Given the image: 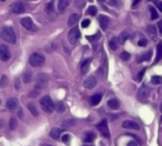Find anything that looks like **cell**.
Returning <instances> with one entry per match:
<instances>
[{"label": "cell", "mask_w": 162, "mask_h": 146, "mask_svg": "<svg viewBox=\"0 0 162 146\" xmlns=\"http://www.w3.org/2000/svg\"><path fill=\"white\" fill-rule=\"evenodd\" d=\"M0 36L1 38L8 42V43H11V44H15V41H16V38H15V34L13 29L11 27H3L2 30H1V33H0Z\"/></svg>", "instance_id": "6da1fadb"}, {"label": "cell", "mask_w": 162, "mask_h": 146, "mask_svg": "<svg viewBox=\"0 0 162 146\" xmlns=\"http://www.w3.org/2000/svg\"><path fill=\"white\" fill-rule=\"evenodd\" d=\"M29 63L34 67H39V66H42L44 65L45 58L42 54H40V53L34 52V53H32V54L30 55Z\"/></svg>", "instance_id": "7a4b0ae2"}, {"label": "cell", "mask_w": 162, "mask_h": 146, "mask_svg": "<svg viewBox=\"0 0 162 146\" xmlns=\"http://www.w3.org/2000/svg\"><path fill=\"white\" fill-rule=\"evenodd\" d=\"M40 105L42 107V109L47 113H52L53 110H55V106H56L50 96L43 97L40 100Z\"/></svg>", "instance_id": "3957f363"}, {"label": "cell", "mask_w": 162, "mask_h": 146, "mask_svg": "<svg viewBox=\"0 0 162 146\" xmlns=\"http://www.w3.org/2000/svg\"><path fill=\"white\" fill-rule=\"evenodd\" d=\"M79 38H80V30L77 27L73 28L70 32H69L68 39H69V42H70L72 45L76 44V42L78 41Z\"/></svg>", "instance_id": "277c9868"}, {"label": "cell", "mask_w": 162, "mask_h": 146, "mask_svg": "<svg viewBox=\"0 0 162 146\" xmlns=\"http://www.w3.org/2000/svg\"><path fill=\"white\" fill-rule=\"evenodd\" d=\"M20 23H21V25L24 27L27 30H29V32H36V30H37V28L34 25V23L32 20V18L24 17V18H22L20 20Z\"/></svg>", "instance_id": "5b68a950"}, {"label": "cell", "mask_w": 162, "mask_h": 146, "mask_svg": "<svg viewBox=\"0 0 162 146\" xmlns=\"http://www.w3.org/2000/svg\"><path fill=\"white\" fill-rule=\"evenodd\" d=\"M10 9H11V12L14 14H21L23 12H25V7L23 5V3L20 1L13 2L11 5Z\"/></svg>", "instance_id": "8992f818"}, {"label": "cell", "mask_w": 162, "mask_h": 146, "mask_svg": "<svg viewBox=\"0 0 162 146\" xmlns=\"http://www.w3.org/2000/svg\"><path fill=\"white\" fill-rule=\"evenodd\" d=\"M48 83V77L46 76L44 73H41L39 75H37L36 77V89H41L44 88Z\"/></svg>", "instance_id": "52a82bcc"}, {"label": "cell", "mask_w": 162, "mask_h": 146, "mask_svg": "<svg viewBox=\"0 0 162 146\" xmlns=\"http://www.w3.org/2000/svg\"><path fill=\"white\" fill-rule=\"evenodd\" d=\"M96 127L100 131V133H101L105 138H110V131H109V127H108V124H107L106 120L100 121L96 125Z\"/></svg>", "instance_id": "ba28073f"}, {"label": "cell", "mask_w": 162, "mask_h": 146, "mask_svg": "<svg viewBox=\"0 0 162 146\" xmlns=\"http://www.w3.org/2000/svg\"><path fill=\"white\" fill-rule=\"evenodd\" d=\"M11 58V51L6 45H0V60L6 62Z\"/></svg>", "instance_id": "9c48e42d"}, {"label": "cell", "mask_w": 162, "mask_h": 146, "mask_svg": "<svg viewBox=\"0 0 162 146\" xmlns=\"http://www.w3.org/2000/svg\"><path fill=\"white\" fill-rule=\"evenodd\" d=\"M150 93H151V89L146 86H142L139 89H138L137 97L139 100H141V101H144V100L149 98Z\"/></svg>", "instance_id": "30bf717a"}, {"label": "cell", "mask_w": 162, "mask_h": 146, "mask_svg": "<svg viewBox=\"0 0 162 146\" xmlns=\"http://www.w3.org/2000/svg\"><path fill=\"white\" fill-rule=\"evenodd\" d=\"M96 83H97V81H96V78L95 76H90V77H88V78L85 80V82H84V87H86V88H88V89H92L94 87H95V86H96Z\"/></svg>", "instance_id": "8fae6325"}, {"label": "cell", "mask_w": 162, "mask_h": 146, "mask_svg": "<svg viewBox=\"0 0 162 146\" xmlns=\"http://www.w3.org/2000/svg\"><path fill=\"white\" fill-rule=\"evenodd\" d=\"M6 106L10 111H13L18 107V100L16 98H10L7 100Z\"/></svg>", "instance_id": "7c38bea8"}, {"label": "cell", "mask_w": 162, "mask_h": 146, "mask_svg": "<svg viewBox=\"0 0 162 146\" xmlns=\"http://www.w3.org/2000/svg\"><path fill=\"white\" fill-rule=\"evenodd\" d=\"M122 126L124 128H127V129H133V130H139L140 129V126L138 124H136L135 121H124L122 122Z\"/></svg>", "instance_id": "4fadbf2b"}, {"label": "cell", "mask_w": 162, "mask_h": 146, "mask_svg": "<svg viewBox=\"0 0 162 146\" xmlns=\"http://www.w3.org/2000/svg\"><path fill=\"white\" fill-rule=\"evenodd\" d=\"M152 55H153V51L152 50H149L147 52L143 53V54H141V55H139V56L137 57V59H136L137 63L138 64H141L143 62H146V61H149L151 59Z\"/></svg>", "instance_id": "5bb4252c"}, {"label": "cell", "mask_w": 162, "mask_h": 146, "mask_svg": "<svg viewBox=\"0 0 162 146\" xmlns=\"http://www.w3.org/2000/svg\"><path fill=\"white\" fill-rule=\"evenodd\" d=\"M98 20H99V24L101 29L103 30H106L108 28V25H109V18H108V16H106L104 14H101L98 17Z\"/></svg>", "instance_id": "9a60e30c"}, {"label": "cell", "mask_w": 162, "mask_h": 146, "mask_svg": "<svg viewBox=\"0 0 162 146\" xmlns=\"http://www.w3.org/2000/svg\"><path fill=\"white\" fill-rule=\"evenodd\" d=\"M102 100V95L101 94H95L90 98V104L92 106L97 105Z\"/></svg>", "instance_id": "2e32d148"}, {"label": "cell", "mask_w": 162, "mask_h": 146, "mask_svg": "<svg viewBox=\"0 0 162 146\" xmlns=\"http://www.w3.org/2000/svg\"><path fill=\"white\" fill-rule=\"evenodd\" d=\"M109 46L110 48L113 50H117L119 48V41H118V38L117 37H113L112 39L109 41Z\"/></svg>", "instance_id": "e0dca14e"}, {"label": "cell", "mask_w": 162, "mask_h": 146, "mask_svg": "<svg viewBox=\"0 0 162 146\" xmlns=\"http://www.w3.org/2000/svg\"><path fill=\"white\" fill-rule=\"evenodd\" d=\"M161 59H162V42L160 41L157 46V58H156L155 63L153 64L159 62Z\"/></svg>", "instance_id": "ac0fdd59"}, {"label": "cell", "mask_w": 162, "mask_h": 146, "mask_svg": "<svg viewBox=\"0 0 162 146\" xmlns=\"http://www.w3.org/2000/svg\"><path fill=\"white\" fill-rule=\"evenodd\" d=\"M92 62V59L89 58V59H85L82 64H81V71L82 73H86L88 70H89V67H90V64Z\"/></svg>", "instance_id": "d6986e66"}, {"label": "cell", "mask_w": 162, "mask_h": 146, "mask_svg": "<svg viewBox=\"0 0 162 146\" xmlns=\"http://www.w3.org/2000/svg\"><path fill=\"white\" fill-rule=\"evenodd\" d=\"M78 18H79V15H78V14H76V13L71 14L70 17H69V19H68V25L70 26V27L74 26L75 23L77 22Z\"/></svg>", "instance_id": "ffe728a7"}, {"label": "cell", "mask_w": 162, "mask_h": 146, "mask_svg": "<svg viewBox=\"0 0 162 146\" xmlns=\"http://www.w3.org/2000/svg\"><path fill=\"white\" fill-rule=\"evenodd\" d=\"M71 0H60L58 3V11L59 12H63L65 9L68 7V5L70 4Z\"/></svg>", "instance_id": "44dd1931"}, {"label": "cell", "mask_w": 162, "mask_h": 146, "mask_svg": "<svg viewBox=\"0 0 162 146\" xmlns=\"http://www.w3.org/2000/svg\"><path fill=\"white\" fill-rule=\"evenodd\" d=\"M108 105H109L112 109L117 110L119 108V102L117 99H112V100H109V101H108Z\"/></svg>", "instance_id": "7402d4cb"}, {"label": "cell", "mask_w": 162, "mask_h": 146, "mask_svg": "<svg viewBox=\"0 0 162 146\" xmlns=\"http://www.w3.org/2000/svg\"><path fill=\"white\" fill-rule=\"evenodd\" d=\"M95 139V134L94 132H86L84 136V141L85 142H92Z\"/></svg>", "instance_id": "603a6c76"}, {"label": "cell", "mask_w": 162, "mask_h": 146, "mask_svg": "<svg viewBox=\"0 0 162 146\" xmlns=\"http://www.w3.org/2000/svg\"><path fill=\"white\" fill-rule=\"evenodd\" d=\"M60 133H61V131L58 128H52L51 130V132H50V136L52 138L53 140H58L59 137H60Z\"/></svg>", "instance_id": "cb8c5ba5"}, {"label": "cell", "mask_w": 162, "mask_h": 146, "mask_svg": "<svg viewBox=\"0 0 162 146\" xmlns=\"http://www.w3.org/2000/svg\"><path fill=\"white\" fill-rule=\"evenodd\" d=\"M129 37H130L129 32H121L120 35H119L118 41H119L120 44H124V43L126 42V40L129 39Z\"/></svg>", "instance_id": "d4e9b609"}, {"label": "cell", "mask_w": 162, "mask_h": 146, "mask_svg": "<svg viewBox=\"0 0 162 146\" xmlns=\"http://www.w3.org/2000/svg\"><path fill=\"white\" fill-rule=\"evenodd\" d=\"M75 124V121L74 120H73V119H67V120H65L63 122H62V126H64V127H72V126H74Z\"/></svg>", "instance_id": "484cf974"}, {"label": "cell", "mask_w": 162, "mask_h": 146, "mask_svg": "<svg viewBox=\"0 0 162 146\" xmlns=\"http://www.w3.org/2000/svg\"><path fill=\"white\" fill-rule=\"evenodd\" d=\"M149 10H150V12H151V19H152V20H156V19H157L159 15H158L157 11L155 9V8L152 7V6H150V7H149Z\"/></svg>", "instance_id": "4316f807"}, {"label": "cell", "mask_w": 162, "mask_h": 146, "mask_svg": "<svg viewBox=\"0 0 162 146\" xmlns=\"http://www.w3.org/2000/svg\"><path fill=\"white\" fill-rule=\"evenodd\" d=\"M28 108H29L30 112L32 113V115H34V117H37V116H38V112H37V109L35 108V106H34V104L30 103V104H28Z\"/></svg>", "instance_id": "83f0119b"}, {"label": "cell", "mask_w": 162, "mask_h": 146, "mask_svg": "<svg viewBox=\"0 0 162 146\" xmlns=\"http://www.w3.org/2000/svg\"><path fill=\"white\" fill-rule=\"evenodd\" d=\"M146 32H147V33L150 35H156L157 34V28L153 25H150L147 27V29H146Z\"/></svg>", "instance_id": "f1b7e54d"}, {"label": "cell", "mask_w": 162, "mask_h": 146, "mask_svg": "<svg viewBox=\"0 0 162 146\" xmlns=\"http://www.w3.org/2000/svg\"><path fill=\"white\" fill-rule=\"evenodd\" d=\"M17 127V121L14 117H12L10 120V129L11 130H14Z\"/></svg>", "instance_id": "f546056e"}, {"label": "cell", "mask_w": 162, "mask_h": 146, "mask_svg": "<svg viewBox=\"0 0 162 146\" xmlns=\"http://www.w3.org/2000/svg\"><path fill=\"white\" fill-rule=\"evenodd\" d=\"M152 83L153 84H161L162 83V77L161 76H153Z\"/></svg>", "instance_id": "4dcf8cb0"}, {"label": "cell", "mask_w": 162, "mask_h": 146, "mask_svg": "<svg viewBox=\"0 0 162 146\" xmlns=\"http://www.w3.org/2000/svg\"><path fill=\"white\" fill-rule=\"evenodd\" d=\"M55 107H56V110L59 113H63L65 111V105L62 102H58L56 104V106H55Z\"/></svg>", "instance_id": "1f68e13d"}, {"label": "cell", "mask_w": 162, "mask_h": 146, "mask_svg": "<svg viewBox=\"0 0 162 146\" xmlns=\"http://www.w3.org/2000/svg\"><path fill=\"white\" fill-rule=\"evenodd\" d=\"M23 80H24V82L27 83H30L31 81H32V73L29 71L25 72L24 74H23Z\"/></svg>", "instance_id": "d6a6232c"}, {"label": "cell", "mask_w": 162, "mask_h": 146, "mask_svg": "<svg viewBox=\"0 0 162 146\" xmlns=\"http://www.w3.org/2000/svg\"><path fill=\"white\" fill-rule=\"evenodd\" d=\"M87 12H88L90 15H92V16H94V15H95V14H96V12H97V9H96V7H95V6H90V7L88 8V11H87Z\"/></svg>", "instance_id": "836d02e7"}, {"label": "cell", "mask_w": 162, "mask_h": 146, "mask_svg": "<svg viewBox=\"0 0 162 146\" xmlns=\"http://www.w3.org/2000/svg\"><path fill=\"white\" fill-rule=\"evenodd\" d=\"M120 58L123 61H128L131 58V54H130L129 52H127V51H123V52L120 53Z\"/></svg>", "instance_id": "e575fe53"}, {"label": "cell", "mask_w": 162, "mask_h": 146, "mask_svg": "<svg viewBox=\"0 0 162 146\" xmlns=\"http://www.w3.org/2000/svg\"><path fill=\"white\" fill-rule=\"evenodd\" d=\"M147 45H148V40L145 39V38H142V39H140L139 41H138V46H139V47L144 48V47H146Z\"/></svg>", "instance_id": "d590c367"}, {"label": "cell", "mask_w": 162, "mask_h": 146, "mask_svg": "<svg viewBox=\"0 0 162 146\" xmlns=\"http://www.w3.org/2000/svg\"><path fill=\"white\" fill-rule=\"evenodd\" d=\"M146 70H147V68L146 67H144L142 70H140L139 71V73H138V76H137V79H138V81H141L142 79H143V77H144V74H145V72H146Z\"/></svg>", "instance_id": "8d00e7d4"}, {"label": "cell", "mask_w": 162, "mask_h": 146, "mask_svg": "<svg viewBox=\"0 0 162 146\" xmlns=\"http://www.w3.org/2000/svg\"><path fill=\"white\" fill-rule=\"evenodd\" d=\"M90 24H91V21L89 19H85L81 23V27L84 28V29H86V28H88L90 26Z\"/></svg>", "instance_id": "74e56055"}, {"label": "cell", "mask_w": 162, "mask_h": 146, "mask_svg": "<svg viewBox=\"0 0 162 146\" xmlns=\"http://www.w3.org/2000/svg\"><path fill=\"white\" fill-rule=\"evenodd\" d=\"M62 141L65 143V144H70V136L69 135H64L62 137Z\"/></svg>", "instance_id": "f35d334b"}, {"label": "cell", "mask_w": 162, "mask_h": 146, "mask_svg": "<svg viewBox=\"0 0 162 146\" xmlns=\"http://www.w3.org/2000/svg\"><path fill=\"white\" fill-rule=\"evenodd\" d=\"M155 5L157 7V9L162 12V1H158V0H156L155 1Z\"/></svg>", "instance_id": "ab89813d"}, {"label": "cell", "mask_w": 162, "mask_h": 146, "mask_svg": "<svg viewBox=\"0 0 162 146\" xmlns=\"http://www.w3.org/2000/svg\"><path fill=\"white\" fill-rule=\"evenodd\" d=\"M6 80H7V78L4 76L3 78H2V81L0 82V86H1V87H5V86H6V83H7V81H6Z\"/></svg>", "instance_id": "60d3db41"}, {"label": "cell", "mask_w": 162, "mask_h": 146, "mask_svg": "<svg viewBox=\"0 0 162 146\" xmlns=\"http://www.w3.org/2000/svg\"><path fill=\"white\" fill-rule=\"evenodd\" d=\"M157 27H158V29H159V32L162 34V20H160L157 23Z\"/></svg>", "instance_id": "b9f144b4"}, {"label": "cell", "mask_w": 162, "mask_h": 146, "mask_svg": "<svg viewBox=\"0 0 162 146\" xmlns=\"http://www.w3.org/2000/svg\"><path fill=\"white\" fill-rule=\"evenodd\" d=\"M127 146H138V145H137V143H136L135 141H129V142H128Z\"/></svg>", "instance_id": "7bdbcfd3"}, {"label": "cell", "mask_w": 162, "mask_h": 146, "mask_svg": "<svg viewBox=\"0 0 162 146\" xmlns=\"http://www.w3.org/2000/svg\"><path fill=\"white\" fill-rule=\"evenodd\" d=\"M110 5L112 6H117L118 5V0H112L110 2Z\"/></svg>", "instance_id": "ee69618b"}, {"label": "cell", "mask_w": 162, "mask_h": 146, "mask_svg": "<svg viewBox=\"0 0 162 146\" xmlns=\"http://www.w3.org/2000/svg\"><path fill=\"white\" fill-rule=\"evenodd\" d=\"M141 1V0H134V2H133V6L135 7V6H136L138 3H139Z\"/></svg>", "instance_id": "f6af8a7d"}, {"label": "cell", "mask_w": 162, "mask_h": 146, "mask_svg": "<svg viewBox=\"0 0 162 146\" xmlns=\"http://www.w3.org/2000/svg\"><path fill=\"white\" fill-rule=\"evenodd\" d=\"M41 146H52V145H50V144H42Z\"/></svg>", "instance_id": "bcb514c9"}, {"label": "cell", "mask_w": 162, "mask_h": 146, "mask_svg": "<svg viewBox=\"0 0 162 146\" xmlns=\"http://www.w3.org/2000/svg\"><path fill=\"white\" fill-rule=\"evenodd\" d=\"M160 111H161V113H162V103H161V104H160Z\"/></svg>", "instance_id": "7dc6e473"}, {"label": "cell", "mask_w": 162, "mask_h": 146, "mask_svg": "<svg viewBox=\"0 0 162 146\" xmlns=\"http://www.w3.org/2000/svg\"><path fill=\"white\" fill-rule=\"evenodd\" d=\"M97 1H98V2H104L105 0H97Z\"/></svg>", "instance_id": "c3c4849f"}, {"label": "cell", "mask_w": 162, "mask_h": 146, "mask_svg": "<svg viewBox=\"0 0 162 146\" xmlns=\"http://www.w3.org/2000/svg\"><path fill=\"white\" fill-rule=\"evenodd\" d=\"M148 1H153V0H148Z\"/></svg>", "instance_id": "681fc988"}, {"label": "cell", "mask_w": 162, "mask_h": 146, "mask_svg": "<svg viewBox=\"0 0 162 146\" xmlns=\"http://www.w3.org/2000/svg\"><path fill=\"white\" fill-rule=\"evenodd\" d=\"M84 146H91V145H84Z\"/></svg>", "instance_id": "f907efd6"}, {"label": "cell", "mask_w": 162, "mask_h": 146, "mask_svg": "<svg viewBox=\"0 0 162 146\" xmlns=\"http://www.w3.org/2000/svg\"><path fill=\"white\" fill-rule=\"evenodd\" d=\"M0 104H1V100H0Z\"/></svg>", "instance_id": "816d5d0a"}, {"label": "cell", "mask_w": 162, "mask_h": 146, "mask_svg": "<svg viewBox=\"0 0 162 146\" xmlns=\"http://www.w3.org/2000/svg\"><path fill=\"white\" fill-rule=\"evenodd\" d=\"M0 1H5V0H0Z\"/></svg>", "instance_id": "f5cc1de1"}, {"label": "cell", "mask_w": 162, "mask_h": 146, "mask_svg": "<svg viewBox=\"0 0 162 146\" xmlns=\"http://www.w3.org/2000/svg\"><path fill=\"white\" fill-rule=\"evenodd\" d=\"M161 121H162V117H161Z\"/></svg>", "instance_id": "db71d44e"}, {"label": "cell", "mask_w": 162, "mask_h": 146, "mask_svg": "<svg viewBox=\"0 0 162 146\" xmlns=\"http://www.w3.org/2000/svg\"><path fill=\"white\" fill-rule=\"evenodd\" d=\"M33 1H35V0H33Z\"/></svg>", "instance_id": "11a10c76"}]
</instances>
